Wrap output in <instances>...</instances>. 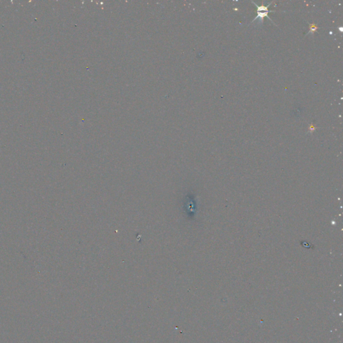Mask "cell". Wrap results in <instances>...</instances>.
Returning a JSON list of instances; mask_svg holds the SVG:
<instances>
[{
  "instance_id": "1",
  "label": "cell",
  "mask_w": 343,
  "mask_h": 343,
  "mask_svg": "<svg viewBox=\"0 0 343 343\" xmlns=\"http://www.w3.org/2000/svg\"><path fill=\"white\" fill-rule=\"evenodd\" d=\"M252 2L253 3V4H254V5H255L256 6V7H257V16L255 17V19H254V20L252 21V22H251V24L253 23L254 21H255L256 20L259 19V24H262L263 22V19H264L265 17L268 18V19L270 20L272 23H274L273 21H272V20L270 19V18H269L268 17V14L269 13V12H273V11L268 10V7L272 4V2L269 3V4L267 6L263 5V4H262L261 5L259 6V5H257L256 4H255V3H254L253 2Z\"/></svg>"
},
{
  "instance_id": "2",
  "label": "cell",
  "mask_w": 343,
  "mask_h": 343,
  "mask_svg": "<svg viewBox=\"0 0 343 343\" xmlns=\"http://www.w3.org/2000/svg\"><path fill=\"white\" fill-rule=\"evenodd\" d=\"M310 30L309 31V32L308 34H310V33L313 34L315 32V30L318 28V27L315 26L314 24H312V25H311V24H310Z\"/></svg>"
}]
</instances>
